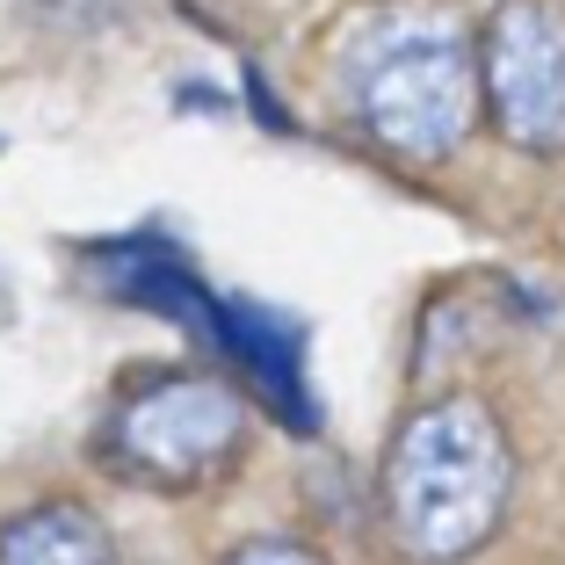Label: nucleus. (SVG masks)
Instances as JSON below:
<instances>
[{"mask_svg":"<svg viewBox=\"0 0 565 565\" xmlns=\"http://www.w3.org/2000/svg\"><path fill=\"white\" fill-rule=\"evenodd\" d=\"M333 81H341L349 117L399 160L457 152L486 95L465 22L435 0H384L363 22H349L333 51Z\"/></svg>","mask_w":565,"mask_h":565,"instance_id":"obj_1","label":"nucleus"},{"mask_svg":"<svg viewBox=\"0 0 565 565\" xmlns=\"http://www.w3.org/2000/svg\"><path fill=\"white\" fill-rule=\"evenodd\" d=\"M384 530L406 558L457 565L500 530L515 500V449L493 406L471 392L428 399L384 449Z\"/></svg>","mask_w":565,"mask_h":565,"instance_id":"obj_2","label":"nucleus"},{"mask_svg":"<svg viewBox=\"0 0 565 565\" xmlns=\"http://www.w3.org/2000/svg\"><path fill=\"white\" fill-rule=\"evenodd\" d=\"M239 449H247V399L225 377H203V370L131 384L109 406V420H102L109 471H124L138 486H160V493L211 486L217 471H233Z\"/></svg>","mask_w":565,"mask_h":565,"instance_id":"obj_3","label":"nucleus"},{"mask_svg":"<svg viewBox=\"0 0 565 565\" xmlns=\"http://www.w3.org/2000/svg\"><path fill=\"white\" fill-rule=\"evenodd\" d=\"M486 109L522 152L565 146V8L558 0H500L479 36Z\"/></svg>","mask_w":565,"mask_h":565,"instance_id":"obj_4","label":"nucleus"},{"mask_svg":"<svg viewBox=\"0 0 565 565\" xmlns=\"http://www.w3.org/2000/svg\"><path fill=\"white\" fill-rule=\"evenodd\" d=\"M217 341L247 363L254 392H262L290 428H312V399H305V370H298V327L268 319L262 305H217Z\"/></svg>","mask_w":565,"mask_h":565,"instance_id":"obj_5","label":"nucleus"},{"mask_svg":"<svg viewBox=\"0 0 565 565\" xmlns=\"http://www.w3.org/2000/svg\"><path fill=\"white\" fill-rule=\"evenodd\" d=\"M0 565H109V530L81 500H36L0 530Z\"/></svg>","mask_w":565,"mask_h":565,"instance_id":"obj_6","label":"nucleus"},{"mask_svg":"<svg viewBox=\"0 0 565 565\" xmlns=\"http://www.w3.org/2000/svg\"><path fill=\"white\" fill-rule=\"evenodd\" d=\"M225 565H327L319 551H305V544H282V536H268V544H239Z\"/></svg>","mask_w":565,"mask_h":565,"instance_id":"obj_7","label":"nucleus"}]
</instances>
